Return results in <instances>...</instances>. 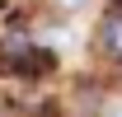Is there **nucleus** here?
Returning <instances> with one entry per match:
<instances>
[{"instance_id": "1", "label": "nucleus", "mask_w": 122, "mask_h": 117, "mask_svg": "<svg viewBox=\"0 0 122 117\" xmlns=\"http://www.w3.org/2000/svg\"><path fill=\"white\" fill-rule=\"evenodd\" d=\"M94 47H99V56L122 61V5H113V10L99 19V38H94Z\"/></svg>"}]
</instances>
